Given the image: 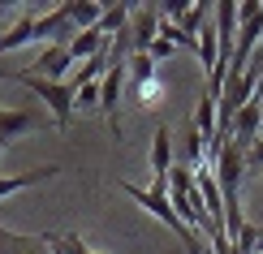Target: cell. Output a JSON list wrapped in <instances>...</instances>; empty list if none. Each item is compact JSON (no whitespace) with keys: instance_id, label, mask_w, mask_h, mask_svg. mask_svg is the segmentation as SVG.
<instances>
[{"instance_id":"6da1fadb","label":"cell","mask_w":263,"mask_h":254,"mask_svg":"<svg viewBox=\"0 0 263 254\" xmlns=\"http://www.w3.org/2000/svg\"><path fill=\"white\" fill-rule=\"evenodd\" d=\"M121 190L134 198V203L142 207V211H151L160 220V224H168L173 228V237H181V246H185V254H212V246H203L199 237L190 233V228L181 224V216L173 211V203H168V194H160V190H151V185H134V181H121Z\"/></svg>"},{"instance_id":"7a4b0ae2","label":"cell","mask_w":263,"mask_h":254,"mask_svg":"<svg viewBox=\"0 0 263 254\" xmlns=\"http://www.w3.org/2000/svg\"><path fill=\"white\" fill-rule=\"evenodd\" d=\"M9 82H17V86H26L30 95H39L43 104L52 108V121H57V129H65L73 121V86L69 82H48V78H39V73H26V69H13V73H5Z\"/></svg>"},{"instance_id":"3957f363","label":"cell","mask_w":263,"mask_h":254,"mask_svg":"<svg viewBox=\"0 0 263 254\" xmlns=\"http://www.w3.org/2000/svg\"><path fill=\"white\" fill-rule=\"evenodd\" d=\"M237 22H242V30H237V43H233V69L246 73V65L263 39V5H255V0L237 5Z\"/></svg>"},{"instance_id":"277c9868","label":"cell","mask_w":263,"mask_h":254,"mask_svg":"<svg viewBox=\"0 0 263 254\" xmlns=\"http://www.w3.org/2000/svg\"><path fill=\"white\" fill-rule=\"evenodd\" d=\"M125 82H129V69L125 65H112V69L104 73V82H100V112L108 121V129H112V138L121 142V91H125Z\"/></svg>"},{"instance_id":"5b68a950","label":"cell","mask_w":263,"mask_h":254,"mask_svg":"<svg viewBox=\"0 0 263 254\" xmlns=\"http://www.w3.org/2000/svg\"><path fill=\"white\" fill-rule=\"evenodd\" d=\"M160 39V5H138L129 13V52H147Z\"/></svg>"},{"instance_id":"8992f818","label":"cell","mask_w":263,"mask_h":254,"mask_svg":"<svg viewBox=\"0 0 263 254\" xmlns=\"http://www.w3.org/2000/svg\"><path fill=\"white\" fill-rule=\"evenodd\" d=\"M69 43H43L39 61H35V73L48 82H65V73H69Z\"/></svg>"},{"instance_id":"52a82bcc","label":"cell","mask_w":263,"mask_h":254,"mask_svg":"<svg viewBox=\"0 0 263 254\" xmlns=\"http://www.w3.org/2000/svg\"><path fill=\"white\" fill-rule=\"evenodd\" d=\"M212 13H216V43H220V65H233V26H237V5H233V0H220Z\"/></svg>"},{"instance_id":"ba28073f","label":"cell","mask_w":263,"mask_h":254,"mask_svg":"<svg viewBox=\"0 0 263 254\" xmlns=\"http://www.w3.org/2000/svg\"><path fill=\"white\" fill-rule=\"evenodd\" d=\"M35 129H39V116L13 112V108H0V151H5L13 138H22V134H35Z\"/></svg>"},{"instance_id":"9c48e42d","label":"cell","mask_w":263,"mask_h":254,"mask_svg":"<svg viewBox=\"0 0 263 254\" xmlns=\"http://www.w3.org/2000/svg\"><path fill=\"white\" fill-rule=\"evenodd\" d=\"M0 254H52V250H48V241H43V233L39 237H22V233L0 224Z\"/></svg>"},{"instance_id":"30bf717a","label":"cell","mask_w":263,"mask_h":254,"mask_svg":"<svg viewBox=\"0 0 263 254\" xmlns=\"http://www.w3.org/2000/svg\"><path fill=\"white\" fill-rule=\"evenodd\" d=\"M57 172H61V164H43V168H30L22 177H0V198L26 190V185H39V181H48V177H57Z\"/></svg>"},{"instance_id":"8fae6325","label":"cell","mask_w":263,"mask_h":254,"mask_svg":"<svg viewBox=\"0 0 263 254\" xmlns=\"http://www.w3.org/2000/svg\"><path fill=\"white\" fill-rule=\"evenodd\" d=\"M61 9H65V17H69L73 30H95V22H100V13H104L95 0H65Z\"/></svg>"},{"instance_id":"7c38bea8","label":"cell","mask_w":263,"mask_h":254,"mask_svg":"<svg viewBox=\"0 0 263 254\" xmlns=\"http://www.w3.org/2000/svg\"><path fill=\"white\" fill-rule=\"evenodd\" d=\"M129 13H134L129 5H104V13H100V22H95V30H100L104 39L121 35V30L129 26Z\"/></svg>"},{"instance_id":"4fadbf2b","label":"cell","mask_w":263,"mask_h":254,"mask_svg":"<svg viewBox=\"0 0 263 254\" xmlns=\"http://www.w3.org/2000/svg\"><path fill=\"white\" fill-rule=\"evenodd\" d=\"M104 43H108V39L100 35V30H78V35L69 39V61H91Z\"/></svg>"},{"instance_id":"5bb4252c","label":"cell","mask_w":263,"mask_h":254,"mask_svg":"<svg viewBox=\"0 0 263 254\" xmlns=\"http://www.w3.org/2000/svg\"><path fill=\"white\" fill-rule=\"evenodd\" d=\"M43 241H48V250H57V254H100V250H91L78 233H43Z\"/></svg>"},{"instance_id":"9a60e30c","label":"cell","mask_w":263,"mask_h":254,"mask_svg":"<svg viewBox=\"0 0 263 254\" xmlns=\"http://www.w3.org/2000/svg\"><path fill=\"white\" fill-rule=\"evenodd\" d=\"M125 65H134V69H129V86H142V82L156 78V61H151L147 52H129Z\"/></svg>"},{"instance_id":"2e32d148","label":"cell","mask_w":263,"mask_h":254,"mask_svg":"<svg viewBox=\"0 0 263 254\" xmlns=\"http://www.w3.org/2000/svg\"><path fill=\"white\" fill-rule=\"evenodd\" d=\"M129 86V82H125ZM134 91V99H138V108H156L160 99H164V82L160 78H151V82H142V86H129Z\"/></svg>"},{"instance_id":"e0dca14e","label":"cell","mask_w":263,"mask_h":254,"mask_svg":"<svg viewBox=\"0 0 263 254\" xmlns=\"http://www.w3.org/2000/svg\"><path fill=\"white\" fill-rule=\"evenodd\" d=\"M73 108H100V82H86L73 91Z\"/></svg>"},{"instance_id":"ac0fdd59","label":"cell","mask_w":263,"mask_h":254,"mask_svg":"<svg viewBox=\"0 0 263 254\" xmlns=\"http://www.w3.org/2000/svg\"><path fill=\"white\" fill-rule=\"evenodd\" d=\"M255 172H263V138H255L246 151V177H255Z\"/></svg>"},{"instance_id":"d6986e66","label":"cell","mask_w":263,"mask_h":254,"mask_svg":"<svg viewBox=\"0 0 263 254\" xmlns=\"http://www.w3.org/2000/svg\"><path fill=\"white\" fill-rule=\"evenodd\" d=\"M147 56H151V61L160 65V61H173V56H177V48H173L168 39H156V43H151V48H147Z\"/></svg>"},{"instance_id":"ffe728a7","label":"cell","mask_w":263,"mask_h":254,"mask_svg":"<svg viewBox=\"0 0 263 254\" xmlns=\"http://www.w3.org/2000/svg\"><path fill=\"white\" fill-rule=\"evenodd\" d=\"M255 254H263V228H259V241H255Z\"/></svg>"},{"instance_id":"44dd1931","label":"cell","mask_w":263,"mask_h":254,"mask_svg":"<svg viewBox=\"0 0 263 254\" xmlns=\"http://www.w3.org/2000/svg\"><path fill=\"white\" fill-rule=\"evenodd\" d=\"M0 155H5V151H0Z\"/></svg>"}]
</instances>
